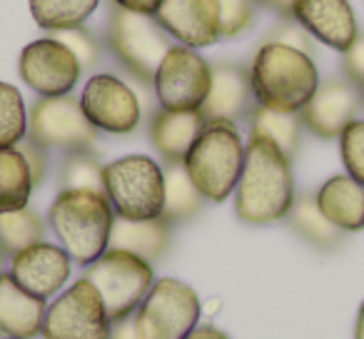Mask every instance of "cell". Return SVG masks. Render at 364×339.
Here are the masks:
<instances>
[{"instance_id": "6da1fadb", "label": "cell", "mask_w": 364, "mask_h": 339, "mask_svg": "<svg viewBox=\"0 0 364 339\" xmlns=\"http://www.w3.org/2000/svg\"><path fill=\"white\" fill-rule=\"evenodd\" d=\"M297 200L292 157L272 140L250 135L245 165L235 190V215L247 225H274L287 220Z\"/></svg>"}, {"instance_id": "7a4b0ae2", "label": "cell", "mask_w": 364, "mask_h": 339, "mask_svg": "<svg viewBox=\"0 0 364 339\" xmlns=\"http://www.w3.org/2000/svg\"><path fill=\"white\" fill-rule=\"evenodd\" d=\"M314 55L282 43H267L255 50L250 63V85L257 105L277 112H302L319 87Z\"/></svg>"}, {"instance_id": "3957f363", "label": "cell", "mask_w": 364, "mask_h": 339, "mask_svg": "<svg viewBox=\"0 0 364 339\" xmlns=\"http://www.w3.org/2000/svg\"><path fill=\"white\" fill-rule=\"evenodd\" d=\"M48 222L73 262L87 267L110 249L115 210L105 193L60 190L50 205Z\"/></svg>"}, {"instance_id": "277c9868", "label": "cell", "mask_w": 364, "mask_h": 339, "mask_svg": "<svg viewBox=\"0 0 364 339\" xmlns=\"http://www.w3.org/2000/svg\"><path fill=\"white\" fill-rule=\"evenodd\" d=\"M245 147L247 142H242L232 122H208L203 127L182 167L208 203L220 205L235 195L245 165Z\"/></svg>"}, {"instance_id": "5b68a950", "label": "cell", "mask_w": 364, "mask_h": 339, "mask_svg": "<svg viewBox=\"0 0 364 339\" xmlns=\"http://www.w3.org/2000/svg\"><path fill=\"white\" fill-rule=\"evenodd\" d=\"M105 195L117 217L155 220L165 208V167L147 155H125L102 170Z\"/></svg>"}, {"instance_id": "8992f818", "label": "cell", "mask_w": 364, "mask_h": 339, "mask_svg": "<svg viewBox=\"0 0 364 339\" xmlns=\"http://www.w3.org/2000/svg\"><path fill=\"white\" fill-rule=\"evenodd\" d=\"M105 43L132 80L145 87H152V77L162 58L172 48V38L162 31L155 16L132 13L117 6L112 8L107 21Z\"/></svg>"}, {"instance_id": "52a82bcc", "label": "cell", "mask_w": 364, "mask_h": 339, "mask_svg": "<svg viewBox=\"0 0 364 339\" xmlns=\"http://www.w3.org/2000/svg\"><path fill=\"white\" fill-rule=\"evenodd\" d=\"M82 277L95 284L110 319L117 322L137 312L142 299L155 284V269L152 262L137 254L110 247L102 257L87 264Z\"/></svg>"}, {"instance_id": "ba28073f", "label": "cell", "mask_w": 364, "mask_h": 339, "mask_svg": "<svg viewBox=\"0 0 364 339\" xmlns=\"http://www.w3.org/2000/svg\"><path fill=\"white\" fill-rule=\"evenodd\" d=\"M203 304L200 294L188 282L160 277L137 307V327L142 339H188L198 327Z\"/></svg>"}, {"instance_id": "9c48e42d", "label": "cell", "mask_w": 364, "mask_h": 339, "mask_svg": "<svg viewBox=\"0 0 364 339\" xmlns=\"http://www.w3.org/2000/svg\"><path fill=\"white\" fill-rule=\"evenodd\" d=\"M28 137L46 150L58 152H92L97 145V130L90 125L80 105V97H41L28 110Z\"/></svg>"}, {"instance_id": "30bf717a", "label": "cell", "mask_w": 364, "mask_h": 339, "mask_svg": "<svg viewBox=\"0 0 364 339\" xmlns=\"http://www.w3.org/2000/svg\"><path fill=\"white\" fill-rule=\"evenodd\" d=\"M112 319L97 287L80 277L48 304L43 339H110Z\"/></svg>"}, {"instance_id": "8fae6325", "label": "cell", "mask_w": 364, "mask_h": 339, "mask_svg": "<svg viewBox=\"0 0 364 339\" xmlns=\"http://www.w3.org/2000/svg\"><path fill=\"white\" fill-rule=\"evenodd\" d=\"M210 85H213V65L200 55V50L180 43H172L152 77L157 105L162 110L175 112L200 110L208 100Z\"/></svg>"}, {"instance_id": "7c38bea8", "label": "cell", "mask_w": 364, "mask_h": 339, "mask_svg": "<svg viewBox=\"0 0 364 339\" xmlns=\"http://www.w3.org/2000/svg\"><path fill=\"white\" fill-rule=\"evenodd\" d=\"M85 117L97 132L130 135L142 122V97L137 90L112 72H97L80 92Z\"/></svg>"}, {"instance_id": "4fadbf2b", "label": "cell", "mask_w": 364, "mask_h": 339, "mask_svg": "<svg viewBox=\"0 0 364 339\" xmlns=\"http://www.w3.org/2000/svg\"><path fill=\"white\" fill-rule=\"evenodd\" d=\"M18 75L41 97H60L73 92L82 75V68L58 38H41L21 50Z\"/></svg>"}, {"instance_id": "5bb4252c", "label": "cell", "mask_w": 364, "mask_h": 339, "mask_svg": "<svg viewBox=\"0 0 364 339\" xmlns=\"http://www.w3.org/2000/svg\"><path fill=\"white\" fill-rule=\"evenodd\" d=\"M362 107V90L347 82L344 77H329L319 82L312 100L302 107L304 130H309L319 140H339L342 130L352 120H357V112Z\"/></svg>"}, {"instance_id": "9a60e30c", "label": "cell", "mask_w": 364, "mask_h": 339, "mask_svg": "<svg viewBox=\"0 0 364 339\" xmlns=\"http://www.w3.org/2000/svg\"><path fill=\"white\" fill-rule=\"evenodd\" d=\"M155 18L172 41L195 50L215 45L223 38L218 0H162Z\"/></svg>"}, {"instance_id": "2e32d148", "label": "cell", "mask_w": 364, "mask_h": 339, "mask_svg": "<svg viewBox=\"0 0 364 339\" xmlns=\"http://www.w3.org/2000/svg\"><path fill=\"white\" fill-rule=\"evenodd\" d=\"M18 284L36 297L50 299L63 292L73 274V257L53 242H38L11 257V269Z\"/></svg>"}, {"instance_id": "e0dca14e", "label": "cell", "mask_w": 364, "mask_h": 339, "mask_svg": "<svg viewBox=\"0 0 364 339\" xmlns=\"http://www.w3.org/2000/svg\"><path fill=\"white\" fill-rule=\"evenodd\" d=\"M292 18L322 45L344 53L359 38V23L349 0H294Z\"/></svg>"}, {"instance_id": "ac0fdd59", "label": "cell", "mask_w": 364, "mask_h": 339, "mask_svg": "<svg viewBox=\"0 0 364 339\" xmlns=\"http://www.w3.org/2000/svg\"><path fill=\"white\" fill-rule=\"evenodd\" d=\"M255 105L252 85H250V68L237 63H218L213 65V85L208 100L203 102L205 122H237L250 115Z\"/></svg>"}, {"instance_id": "d6986e66", "label": "cell", "mask_w": 364, "mask_h": 339, "mask_svg": "<svg viewBox=\"0 0 364 339\" xmlns=\"http://www.w3.org/2000/svg\"><path fill=\"white\" fill-rule=\"evenodd\" d=\"M48 299L26 292L11 272H0V334L8 339L41 337Z\"/></svg>"}, {"instance_id": "ffe728a7", "label": "cell", "mask_w": 364, "mask_h": 339, "mask_svg": "<svg viewBox=\"0 0 364 339\" xmlns=\"http://www.w3.org/2000/svg\"><path fill=\"white\" fill-rule=\"evenodd\" d=\"M205 125L208 122L200 110L175 112L160 107L150 117V142L165 162H182Z\"/></svg>"}, {"instance_id": "44dd1931", "label": "cell", "mask_w": 364, "mask_h": 339, "mask_svg": "<svg viewBox=\"0 0 364 339\" xmlns=\"http://www.w3.org/2000/svg\"><path fill=\"white\" fill-rule=\"evenodd\" d=\"M314 198L324 217L342 232L349 235L364 230V185L357 183L352 175H332L319 185Z\"/></svg>"}, {"instance_id": "7402d4cb", "label": "cell", "mask_w": 364, "mask_h": 339, "mask_svg": "<svg viewBox=\"0 0 364 339\" xmlns=\"http://www.w3.org/2000/svg\"><path fill=\"white\" fill-rule=\"evenodd\" d=\"M172 225L165 217L155 220H125L117 217L112 222L110 232V247L125 249L147 262H157L170 247Z\"/></svg>"}, {"instance_id": "603a6c76", "label": "cell", "mask_w": 364, "mask_h": 339, "mask_svg": "<svg viewBox=\"0 0 364 339\" xmlns=\"http://www.w3.org/2000/svg\"><path fill=\"white\" fill-rule=\"evenodd\" d=\"M287 225L302 242H307L309 247L319 249V252H332V249L342 247L347 240V232H342L337 225L324 217L314 193L297 195L287 215Z\"/></svg>"}, {"instance_id": "cb8c5ba5", "label": "cell", "mask_w": 364, "mask_h": 339, "mask_svg": "<svg viewBox=\"0 0 364 339\" xmlns=\"http://www.w3.org/2000/svg\"><path fill=\"white\" fill-rule=\"evenodd\" d=\"M247 125H250V135L272 140L287 157L297 155L299 140H302V130H304L302 117L297 112H277L255 102L247 115Z\"/></svg>"}, {"instance_id": "d4e9b609", "label": "cell", "mask_w": 364, "mask_h": 339, "mask_svg": "<svg viewBox=\"0 0 364 339\" xmlns=\"http://www.w3.org/2000/svg\"><path fill=\"white\" fill-rule=\"evenodd\" d=\"M208 200L200 195V190L193 185L188 170L182 162H167L165 165V208L162 217L170 225H180L193 220L203 210Z\"/></svg>"}, {"instance_id": "484cf974", "label": "cell", "mask_w": 364, "mask_h": 339, "mask_svg": "<svg viewBox=\"0 0 364 339\" xmlns=\"http://www.w3.org/2000/svg\"><path fill=\"white\" fill-rule=\"evenodd\" d=\"M33 175L18 147H0V212L28 208L33 195Z\"/></svg>"}, {"instance_id": "4316f807", "label": "cell", "mask_w": 364, "mask_h": 339, "mask_svg": "<svg viewBox=\"0 0 364 339\" xmlns=\"http://www.w3.org/2000/svg\"><path fill=\"white\" fill-rule=\"evenodd\" d=\"M46 240V222L36 210L28 208L0 212V254L16 257L18 252Z\"/></svg>"}, {"instance_id": "83f0119b", "label": "cell", "mask_w": 364, "mask_h": 339, "mask_svg": "<svg viewBox=\"0 0 364 339\" xmlns=\"http://www.w3.org/2000/svg\"><path fill=\"white\" fill-rule=\"evenodd\" d=\"M28 6L38 28L48 33H60L82 26L97 11L100 0H31Z\"/></svg>"}, {"instance_id": "f1b7e54d", "label": "cell", "mask_w": 364, "mask_h": 339, "mask_svg": "<svg viewBox=\"0 0 364 339\" xmlns=\"http://www.w3.org/2000/svg\"><path fill=\"white\" fill-rule=\"evenodd\" d=\"M28 137V107L21 90L0 80V147H18Z\"/></svg>"}, {"instance_id": "f546056e", "label": "cell", "mask_w": 364, "mask_h": 339, "mask_svg": "<svg viewBox=\"0 0 364 339\" xmlns=\"http://www.w3.org/2000/svg\"><path fill=\"white\" fill-rule=\"evenodd\" d=\"M102 165L92 152H70L60 167V190H92L105 193Z\"/></svg>"}, {"instance_id": "4dcf8cb0", "label": "cell", "mask_w": 364, "mask_h": 339, "mask_svg": "<svg viewBox=\"0 0 364 339\" xmlns=\"http://www.w3.org/2000/svg\"><path fill=\"white\" fill-rule=\"evenodd\" d=\"M339 155L344 173L364 185V120H352L339 135Z\"/></svg>"}, {"instance_id": "1f68e13d", "label": "cell", "mask_w": 364, "mask_h": 339, "mask_svg": "<svg viewBox=\"0 0 364 339\" xmlns=\"http://www.w3.org/2000/svg\"><path fill=\"white\" fill-rule=\"evenodd\" d=\"M53 38L63 43L73 55L77 58L80 63L82 72L85 70H92L100 60V43L95 41L90 31L85 26H77V28H68V31H60V33H53Z\"/></svg>"}, {"instance_id": "d6a6232c", "label": "cell", "mask_w": 364, "mask_h": 339, "mask_svg": "<svg viewBox=\"0 0 364 339\" xmlns=\"http://www.w3.org/2000/svg\"><path fill=\"white\" fill-rule=\"evenodd\" d=\"M223 16V38L232 41L247 33L255 23V0H218Z\"/></svg>"}, {"instance_id": "836d02e7", "label": "cell", "mask_w": 364, "mask_h": 339, "mask_svg": "<svg viewBox=\"0 0 364 339\" xmlns=\"http://www.w3.org/2000/svg\"><path fill=\"white\" fill-rule=\"evenodd\" d=\"M264 41H267V43H282V45L297 48V50L309 53V55H314V43H317L302 26H299L297 21H294V18L279 21L277 26L267 33V38H264Z\"/></svg>"}, {"instance_id": "e575fe53", "label": "cell", "mask_w": 364, "mask_h": 339, "mask_svg": "<svg viewBox=\"0 0 364 339\" xmlns=\"http://www.w3.org/2000/svg\"><path fill=\"white\" fill-rule=\"evenodd\" d=\"M342 75L357 90H364V33L342 53Z\"/></svg>"}, {"instance_id": "d590c367", "label": "cell", "mask_w": 364, "mask_h": 339, "mask_svg": "<svg viewBox=\"0 0 364 339\" xmlns=\"http://www.w3.org/2000/svg\"><path fill=\"white\" fill-rule=\"evenodd\" d=\"M18 150H21V155L26 157L28 167H31V175H33L36 188L38 185H43L46 173H48V150L38 145V142H33L31 137H26L23 142H18Z\"/></svg>"}, {"instance_id": "8d00e7d4", "label": "cell", "mask_w": 364, "mask_h": 339, "mask_svg": "<svg viewBox=\"0 0 364 339\" xmlns=\"http://www.w3.org/2000/svg\"><path fill=\"white\" fill-rule=\"evenodd\" d=\"M110 339H142L140 327H137V317H135V314H130V317L112 322Z\"/></svg>"}, {"instance_id": "74e56055", "label": "cell", "mask_w": 364, "mask_h": 339, "mask_svg": "<svg viewBox=\"0 0 364 339\" xmlns=\"http://www.w3.org/2000/svg\"><path fill=\"white\" fill-rule=\"evenodd\" d=\"M117 8H125L132 13H145V16H155L160 11L162 0H112Z\"/></svg>"}, {"instance_id": "f35d334b", "label": "cell", "mask_w": 364, "mask_h": 339, "mask_svg": "<svg viewBox=\"0 0 364 339\" xmlns=\"http://www.w3.org/2000/svg\"><path fill=\"white\" fill-rule=\"evenodd\" d=\"M292 3L294 0H255V6L267 8V11H272L274 16H279L282 21L292 18Z\"/></svg>"}, {"instance_id": "ab89813d", "label": "cell", "mask_w": 364, "mask_h": 339, "mask_svg": "<svg viewBox=\"0 0 364 339\" xmlns=\"http://www.w3.org/2000/svg\"><path fill=\"white\" fill-rule=\"evenodd\" d=\"M188 339H230V337L223 332V329L213 327V324H198Z\"/></svg>"}, {"instance_id": "60d3db41", "label": "cell", "mask_w": 364, "mask_h": 339, "mask_svg": "<svg viewBox=\"0 0 364 339\" xmlns=\"http://www.w3.org/2000/svg\"><path fill=\"white\" fill-rule=\"evenodd\" d=\"M354 339H364V302L359 304L357 322H354Z\"/></svg>"}, {"instance_id": "b9f144b4", "label": "cell", "mask_w": 364, "mask_h": 339, "mask_svg": "<svg viewBox=\"0 0 364 339\" xmlns=\"http://www.w3.org/2000/svg\"><path fill=\"white\" fill-rule=\"evenodd\" d=\"M3 259H6V257H3V254H0V272H3Z\"/></svg>"}, {"instance_id": "7bdbcfd3", "label": "cell", "mask_w": 364, "mask_h": 339, "mask_svg": "<svg viewBox=\"0 0 364 339\" xmlns=\"http://www.w3.org/2000/svg\"><path fill=\"white\" fill-rule=\"evenodd\" d=\"M362 107H364V90H362Z\"/></svg>"}]
</instances>
